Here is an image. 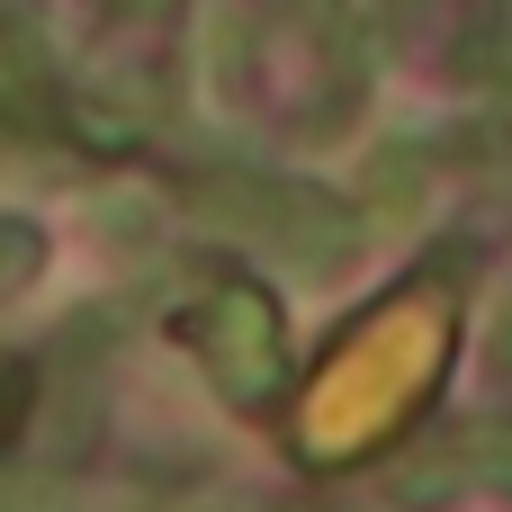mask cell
Returning <instances> with one entry per match:
<instances>
[{"instance_id":"obj_1","label":"cell","mask_w":512,"mask_h":512,"mask_svg":"<svg viewBox=\"0 0 512 512\" xmlns=\"http://www.w3.org/2000/svg\"><path fill=\"white\" fill-rule=\"evenodd\" d=\"M189 207L216 216V225H234V234H252V243H279V252H297V261H315V270H342L351 243H360V216L333 207L324 189H297V180L207 171V180H189Z\"/></svg>"},{"instance_id":"obj_2","label":"cell","mask_w":512,"mask_h":512,"mask_svg":"<svg viewBox=\"0 0 512 512\" xmlns=\"http://www.w3.org/2000/svg\"><path fill=\"white\" fill-rule=\"evenodd\" d=\"M0 108L27 126H45L54 108V63H45V27L27 0H0Z\"/></svg>"},{"instance_id":"obj_3","label":"cell","mask_w":512,"mask_h":512,"mask_svg":"<svg viewBox=\"0 0 512 512\" xmlns=\"http://www.w3.org/2000/svg\"><path fill=\"white\" fill-rule=\"evenodd\" d=\"M108 9H117V18H171L180 0H108Z\"/></svg>"}]
</instances>
